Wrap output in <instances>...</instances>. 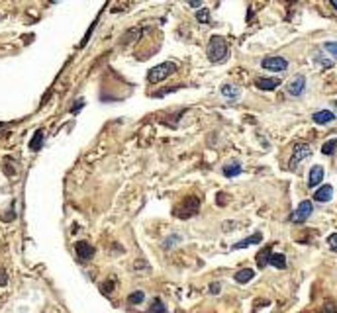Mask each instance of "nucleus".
I'll use <instances>...</instances> for the list:
<instances>
[{
	"instance_id": "nucleus-24",
	"label": "nucleus",
	"mask_w": 337,
	"mask_h": 313,
	"mask_svg": "<svg viewBox=\"0 0 337 313\" xmlns=\"http://www.w3.org/2000/svg\"><path fill=\"white\" fill-rule=\"evenodd\" d=\"M323 51H327V53H331L333 57H337V41H327V43H323Z\"/></svg>"
},
{
	"instance_id": "nucleus-21",
	"label": "nucleus",
	"mask_w": 337,
	"mask_h": 313,
	"mask_svg": "<svg viewBox=\"0 0 337 313\" xmlns=\"http://www.w3.org/2000/svg\"><path fill=\"white\" fill-rule=\"evenodd\" d=\"M143 299H145V294H143L141 290H137V292H131L129 294V297H128V301L131 303V305H139V303H143Z\"/></svg>"
},
{
	"instance_id": "nucleus-34",
	"label": "nucleus",
	"mask_w": 337,
	"mask_h": 313,
	"mask_svg": "<svg viewBox=\"0 0 337 313\" xmlns=\"http://www.w3.org/2000/svg\"><path fill=\"white\" fill-rule=\"evenodd\" d=\"M329 4H331L335 10H337V0H329Z\"/></svg>"
},
{
	"instance_id": "nucleus-18",
	"label": "nucleus",
	"mask_w": 337,
	"mask_h": 313,
	"mask_svg": "<svg viewBox=\"0 0 337 313\" xmlns=\"http://www.w3.org/2000/svg\"><path fill=\"white\" fill-rule=\"evenodd\" d=\"M269 256H271V247H265L259 254H257V266L259 268H265L269 265Z\"/></svg>"
},
{
	"instance_id": "nucleus-12",
	"label": "nucleus",
	"mask_w": 337,
	"mask_h": 313,
	"mask_svg": "<svg viewBox=\"0 0 337 313\" xmlns=\"http://www.w3.org/2000/svg\"><path fill=\"white\" fill-rule=\"evenodd\" d=\"M312 120H314L318 125H327V124H331V122L335 120V114H333L331 110H320V112H316V114L312 116Z\"/></svg>"
},
{
	"instance_id": "nucleus-11",
	"label": "nucleus",
	"mask_w": 337,
	"mask_h": 313,
	"mask_svg": "<svg viewBox=\"0 0 337 313\" xmlns=\"http://www.w3.org/2000/svg\"><path fill=\"white\" fill-rule=\"evenodd\" d=\"M255 86L261 90H274L276 86H280V78H267V77H259L255 78Z\"/></svg>"
},
{
	"instance_id": "nucleus-1",
	"label": "nucleus",
	"mask_w": 337,
	"mask_h": 313,
	"mask_svg": "<svg viewBox=\"0 0 337 313\" xmlns=\"http://www.w3.org/2000/svg\"><path fill=\"white\" fill-rule=\"evenodd\" d=\"M206 53L212 63H224L227 57V41L222 35H212L206 47Z\"/></svg>"
},
{
	"instance_id": "nucleus-10",
	"label": "nucleus",
	"mask_w": 337,
	"mask_h": 313,
	"mask_svg": "<svg viewBox=\"0 0 337 313\" xmlns=\"http://www.w3.org/2000/svg\"><path fill=\"white\" fill-rule=\"evenodd\" d=\"M323 167H320V165H316V167H312V171H310V176H308V186L310 188H316V186H320L321 184V180H323Z\"/></svg>"
},
{
	"instance_id": "nucleus-36",
	"label": "nucleus",
	"mask_w": 337,
	"mask_h": 313,
	"mask_svg": "<svg viewBox=\"0 0 337 313\" xmlns=\"http://www.w3.org/2000/svg\"><path fill=\"white\" fill-rule=\"evenodd\" d=\"M0 127H2V124H0Z\"/></svg>"
},
{
	"instance_id": "nucleus-27",
	"label": "nucleus",
	"mask_w": 337,
	"mask_h": 313,
	"mask_svg": "<svg viewBox=\"0 0 337 313\" xmlns=\"http://www.w3.org/2000/svg\"><path fill=\"white\" fill-rule=\"evenodd\" d=\"M327 245H329V249H331V250H335V252H337V233H331V235L327 237Z\"/></svg>"
},
{
	"instance_id": "nucleus-35",
	"label": "nucleus",
	"mask_w": 337,
	"mask_h": 313,
	"mask_svg": "<svg viewBox=\"0 0 337 313\" xmlns=\"http://www.w3.org/2000/svg\"><path fill=\"white\" fill-rule=\"evenodd\" d=\"M333 106H335V108H337V102H333Z\"/></svg>"
},
{
	"instance_id": "nucleus-29",
	"label": "nucleus",
	"mask_w": 337,
	"mask_h": 313,
	"mask_svg": "<svg viewBox=\"0 0 337 313\" xmlns=\"http://www.w3.org/2000/svg\"><path fill=\"white\" fill-rule=\"evenodd\" d=\"M6 282H8V274L4 268H0V286H6Z\"/></svg>"
},
{
	"instance_id": "nucleus-25",
	"label": "nucleus",
	"mask_w": 337,
	"mask_h": 313,
	"mask_svg": "<svg viewBox=\"0 0 337 313\" xmlns=\"http://www.w3.org/2000/svg\"><path fill=\"white\" fill-rule=\"evenodd\" d=\"M314 61H316L318 65H321V67H333V61H331V59H325V57L320 55V53L314 57Z\"/></svg>"
},
{
	"instance_id": "nucleus-31",
	"label": "nucleus",
	"mask_w": 337,
	"mask_h": 313,
	"mask_svg": "<svg viewBox=\"0 0 337 313\" xmlns=\"http://www.w3.org/2000/svg\"><path fill=\"white\" fill-rule=\"evenodd\" d=\"M188 4H190L192 8H200V4H202V0H188Z\"/></svg>"
},
{
	"instance_id": "nucleus-19",
	"label": "nucleus",
	"mask_w": 337,
	"mask_h": 313,
	"mask_svg": "<svg viewBox=\"0 0 337 313\" xmlns=\"http://www.w3.org/2000/svg\"><path fill=\"white\" fill-rule=\"evenodd\" d=\"M222 94L229 100H235L239 98V88H235L233 84H222Z\"/></svg>"
},
{
	"instance_id": "nucleus-8",
	"label": "nucleus",
	"mask_w": 337,
	"mask_h": 313,
	"mask_svg": "<svg viewBox=\"0 0 337 313\" xmlns=\"http://www.w3.org/2000/svg\"><path fill=\"white\" fill-rule=\"evenodd\" d=\"M75 252H77V256L80 260H90L94 256V247L90 243H86V241H79L75 245Z\"/></svg>"
},
{
	"instance_id": "nucleus-5",
	"label": "nucleus",
	"mask_w": 337,
	"mask_h": 313,
	"mask_svg": "<svg viewBox=\"0 0 337 313\" xmlns=\"http://www.w3.org/2000/svg\"><path fill=\"white\" fill-rule=\"evenodd\" d=\"M312 212H314V203H312L310 200H304V202H300V205L292 212L290 221H292V223H304V221L312 216Z\"/></svg>"
},
{
	"instance_id": "nucleus-7",
	"label": "nucleus",
	"mask_w": 337,
	"mask_h": 313,
	"mask_svg": "<svg viewBox=\"0 0 337 313\" xmlns=\"http://www.w3.org/2000/svg\"><path fill=\"white\" fill-rule=\"evenodd\" d=\"M304 90H306V77L304 75H296L290 82H288V86H286V92L290 94V96H294V98L302 96Z\"/></svg>"
},
{
	"instance_id": "nucleus-13",
	"label": "nucleus",
	"mask_w": 337,
	"mask_h": 313,
	"mask_svg": "<svg viewBox=\"0 0 337 313\" xmlns=\"http://www.w3.org/2000/svg\"><path fill=\"white\" fill-rule=\"evenodd\" d=\"M241 172H243V167H241V163H239V161H231V163H227L224 167V176H227V178L239 176Z\"/></svg>"
},
{
	"instance_id": "nucleus-2",
	"label": "nucleus",
	"mask_w": 337,
	"mask_h": 313,
	"mask_svg": "<svg viewBox=\"0 0 337 313\" xmlns=\"http://www.w3.org/2000/svg\"><path fill=\"white\" fill-rule=\"evenodd\" d=\"M200 212V198L196 196H188L184 198L177 207H175V216L178 219H188V218H194Z\"/></svg>"
},
{
	"instance_id": "nucleus-23",
	"label": "nucleus",
	"mask_w": 337,
	"mask_h": 313,
	"mask_svg": "<svg viewBox=\"0 0 337 313\" xmlns=\"http://www.w3.org/2000/svg\"><path fill=\"white\" fill-rule=\"evenodd\" d=\"M196 20H198L200 24H208V22H210V10H208V8H200V10L196 12Z\"/></svg>"
},
{
	"instance_id": "nucleus-20",
	"label": "nucleus",
	"mask_w": 337,
	"mask_h": 313,
	"mask_svg": "<svg viewBox=\"0 0 337 313\" xmlns=\"http://www.w3.org/2000/svg\"><path fill=\"white\" fill-rule=\"evenodd\" d=\"M335 149H337V139H327L323 145H321V153L323 155H333L335 153Z\"/></svg>"
},
{
	"instance_id": "nucleus-9",
	"label": "nucleus",
	"mask_w": 337,
	"mask_h": 313,
	"mask_svg": "<svg viewBox=\"0 0 337 313\" xmlns=\"http://www.w3.org/2000/svg\"><path fill=\"white\" fill-rule=\"evenodd\" d=\"M331 198H333V186H329V184H323V186H320V188L314 192V200L320 202V203H325V202H329Z\"/></svg>"
},
{
	"instance_id": "nucleus-22",
	"label": "nucleus",
	"mask_w": 337,
	"mask_h": 313,
	"mask_svg": "<svg viewBox=\"0 0 337 313\" xmlns=\"http://www.w3.org/2000/svg\"><path fill=\"white\" fill-rule=\"evenodd\" d=\"M149 313H167V307H165V303H163L159 297H155V299H153V303H151Z\"/></svg>"
},
{
	"instance_id": "nucleus-28",
	"label": "nucleus",
	"mask_w": 337,
	"mask_h": 313,
	"mask_svg": "<svg viewBox=\"0 0 337 313\" xmlns=\"http://www.w3.org/2000/svg\"><path fill=\"white\" fill-rule=\"evenodd\" d=\"M75 104H77V106H73V108H71V114H79V112L84 108V100H82V98H79Z\"/></svg>"
},
{
	"instance_id": "nucleus-33",
	"label": "nucleus",
	"mask_w": 337,
	"mask_h": 313,
	"mask_svg": "<svg viewBox=\"0 0 337 313\" xmlns=\"http://www.w3.org/2000/svg\"><path fill=\"white\" fill-rule=\"evenodd\" d=\"M210 292H212V294H218V292H220V284H212V286H210Z\"/></svg>"
},
{
	"instance_id": "nucleus-6",
	"label": "nucleus",
	"mask_w": 337,
	"mask_h": 313,
	"mask_svg": "<svg viewBox=\"0 0 337 313\" xmlns=\"http://www.w3.org/2000/svg\"><path fill=\"white\" fill-rule=\"evenodd\" d=\"M261 67L267 69V71L282 73V71L288 69V61H286L284 57H278V55H274V57H265V59L261 61Z\"/></svg>"
},
{
	"instance_id": "nucleus-4",
	"label": "nucleus",
	"mask_w": 337,
	"mask_h": 313,
	"mask_svg": "<svg viewBox=\"0 0 337 313\" xmlns=\"http://www.w3.org/2000/svg\"><path fill=\"white\" fill-rule=\"evenodd\" d=\"M308 156H312V147L308 143H298L294 145V151H292V156H290V161H288V169L294 171L298 169V165L302 161H306Z\"/></svg>"
},
{
	"instance_id": "nucleus-17",
	"label": "nucleus",
	"mask_w": 337,
	"mask_h": 313,
	"mask_svg": "<svg viewBox=\"0 0 337 313\" xmlns=\"http://www.w3.org/2000/svg\"><path fill=\"white\" fill-rule=\"evenodd\" d=\"M253 276H255V270H251V268H241V270L235 272L233 280L239 282V284H247L249 280H253Z\"/></svg>"
},
{
	"instance_id": "nucleus-16",
	"label": "nucleus",
	"mask_w": 337,
	"mask_h": 313,
	"mask_svg": "<svg viewBox=\"0 0 337 313\" xmlns=\"http://www.w3.org/2000/svg\"><path fill=\"white\" fill-rule=\"evenodd\" d=\"M43 139H45V131L43 129H37L35 133H33V137L30 139V151H39L41 147H43Z\"/></svg>"
},
{
	"instance_id": "nucleus-14",
	"label": "nucleus",
	"mask_w": 337,
	"mask_h": 313,
	"mask_svg": "<svg viewBox=\"0 0 337 313\" xmlns=\"http://www.w3.org/2000/svg\"><path fill=\"white\" fill-rule=\"evenodd\" d=\"M269 265L274 266V268H278V270H284V268H286V256L280 254V252H271Z\"/></svg>"
},
{
	"instance_id": "nucleus-32",
	"label": "nucleus",
	"mask_w": 337,
	"mask_h": 313,
	"mask_svg": "<svg viewBox=\"0 0 337 313\" xmlns=\"http://www.w3.org/2000/svg\"><path fill=\"white\" fill-rule=\"evenodd\" d=\"M225 198H227L225 194H218V203L220 205H225Z\"/></svg>"
},
{
	"instance_id": "nucleus-3",
	"label": "nucleus",
	"mask_w": 337,
	"mask_h": 313,
	"mask_svg": "<svg viewBox=\"0 0 337 313\" xmlns=\"http://www.w3.org/2000/svg\"><path fill=\"white\" fill-rule=\"evenodd\" d=\"M175 73H177V65H175L173 61H167V63H161V65L149 69V73H147V80H149L151 84H157V82L169 78V77L175 75Z\"/></svg>"
},
{
	"instance_id": "nucleus-15",
	"label": "nucleus",
	"mask_w": 337,
	"mask_h": 313,
	"mask_svg": "<svg viewBox=\"0 0 337 313\" xmlns=\"http://www.w3.org/2000/svg\"><path fill=\"white\" fill-rule=\"evenodd\" d=\"M261 241H263V235H261V233H255V235H251V237H247V239H243V241L235 243L231 249H233V250H237V249H245V247H249V245H257V243H261Z\"/></svg>"
},
{
	"instance_id": "nucleus-26",
	"label": "nucleus",
	"mask_w": 337,
	"mask_h": 313,
	"mask_svg": "<svg viewBox=\"0 0 337 313\" xmlns=\"http://www.w3.org/2000/svg\"><path fill=\"white\" fill-rule=\"evenodd\" d=\"M321 313H337V305H335L333 301H325V305H323Z\"/></svg>"
},
{
	"instance_id": "nucleus-30",
	"label": "nucleus",
	"mask_w": 337,
	"mask_h": 313,
	"mask_svg": "<svg viewBox=\"0 0 337 313\" xmlns=\"http://www.w3.org/2000/svg\"><path fill=\"white\" fill-rule=\"evenodd\" d=\"M112 290H114V280H108V284L102 286V292H104V294H110Z\"/></svg>"
}]
</instances>
